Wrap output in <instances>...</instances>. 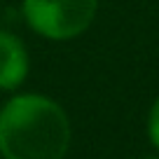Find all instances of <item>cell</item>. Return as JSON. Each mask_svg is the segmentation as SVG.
<instances>
[{
    "instance_id": "277c9868",
    "label": "cell",
    "mask_w": 159,
    "mask_h": 159,
    "mask_svg": "<svg viewBox=\"0 0 159 159\" xmlns=\"http://www.w3.org/2000/svg\"><path fill=\"white\" fill-rule=\"evenodd\" d=\"M148 136L152 140V145L159 150V98L154 101V105L150 108V117H148Z\"/></svg>"
},
{
    "instance_id": "7a4b0ae2",
    "label": "cell",
    "mask_w": 159,
    "mask_h": 159,
    "mask_svg": "<svg viewBox=\"0 0 159 159\" xmlns=\"http://www.w3.org/2000/svg\"><path fill=\"white\" fill-rule=\"evenodd\" d=\"M98 0H24L26 24L47 40H73L91 26Z\"/></svg>"
},
{
    "instance_id": "5b68a950",
    "label": "cell",
    "mask_w": 159,
    "mask_h": 159,
    "mask_svg": "<svg viewBox=\"0 0 159 159\" xmlns=\"http://www.w3.org/2000/svg\"><path fill=\"white\" fill-rule=\"evenodd\" d=\"M145 159H159V157H145Z\"/></svg>"
},
{
    "instance_id": "3957f363",
    "label": "cell",
    "mask_w": 159,
    "mask_h": 159,
    "mask_svg": "<svg viewBox=\"0 0 159 159\" xmlns=\"http://www.w3.org/2000/svg\"><path fill=\"white\" fill-rule=\"evenodd\" d=\"M28 52L14 33L0 30V89L14 91L28 75Z\"/></svg>"
},
{
    "instance_id": "6da1fadb",
    "label": "cell",
    "mask_w": 159,
    "mask_h": 159,
    "mask_svg": "<svg viewBox=\"0 0 159 159\" xmlns=\"http://www.w3.org/2000/svg\"><path fill=\"white\" fill-rule=\"evenodd\" d=\"M70 119L56 101L19 94L0 108V154L5 159H63Z\"/></svg>"
}]
</instances>
